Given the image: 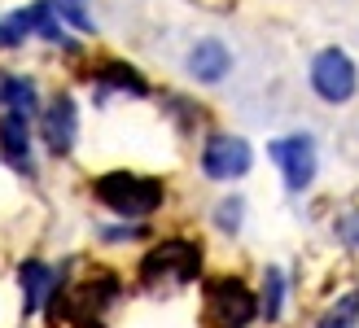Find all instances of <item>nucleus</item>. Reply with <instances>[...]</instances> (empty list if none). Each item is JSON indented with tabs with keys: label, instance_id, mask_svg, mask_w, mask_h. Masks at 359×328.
<instances>
[{
	"label": "nucleus",
	"instance_id": "obj_1",
	"mask_svg": "<svg viewBox=\"0 0 359 328\" xmlns=\"http://www.w3.org/2000/svg\"><path fill=\"white\" fill-rule=\"evenodd\" d=\"M93 197L118 219H132L140 224L145 214H154L167 202V184L154 175H136V171H105L93 179Z\"/></svg>",
	"mask_w": 359,
	"mask_h": 328
},
{
	"label": "nucleus",
	"instance_id": "obj_2",
	"mask_svg": "<svg viewBox=\"0 0 359 328\" xmlns=\"http://www.w3.org/2000/svg\"><path fill=\"white\" fill-rule=\"evenodd\" d=\"M140 285L149 294H167V289H180V285H193L197 271H202V245L189 241V236H167L158 241L145 259H140Z\"/></svg>",
	"mask_w": 359,
	"mask_h": 328
},
{
	"label": "nucleus",
	"instance_id": "obj_3",
	"mask_svg": "<svg viewBox=\"0 0 359 328\" xmlns=\"http://www.w3.org/2000/svg\"><path fill=\"white\" fill-rule=\"evenodd\" d=\"M202 306H206V328H250L259 320V294H250V285L237 276L206 280Z\"/></svg>",
	"mask_w": 359,
	"mask_h": 328
},
{
	"label": "nucleus",
	"instance_id": "obj_4",
	"mask_svg": "<svg viewBox=\"0 0 359 328\" xmlns=\"http://www.w3.org/2000/svg\"><path fill=\"white\" fill-rule=\"evenodd\" d=\"M307 83L325 105H351L359 93V66L342 48H320L307 66Z\"/></svg>",
	"mask_w": 359,
	"mask_h": 328
},
{
	"label": "nucleus",
	"instance_id": "obj_5",
	"mask_svg": "<svg viewBox=\"0 0 359 328\" xmlns=\"http://www.w3.org/2000/svg\"><path fill=\"white\" fill-rule=\"evenodd\" d=\"M267 158L276 162V171L285 179V193L290 197H302L311 184H316V167H320V158H316V140L307 132H294V136H276V140H267Z\"/></svg>",
	"mask_w": 359,
	"mask_h": 328
},
{
	"label": "nucleus",
	"instance_id": "obj_6",
	"mask_svg": "<svg viewBox=\"0 0 359 328\" xmlns=\"http://www.w3.org/2000/svg\"><path fill=\"white\" fill-rule=\"evenodd\" d=\"M250 140L245 136H232V132H210L206 144H202V175L215 179V184H232L250 171Z\"/></svg>",
	"mask_w": 359,
	"mask_h": 328
},
{
	"label": "nucleus",
	"instance_id": "obj_7",
	"mask_svg": "<svg viewBox=\"0 0 359 328\" xmlns=\"http://www.w3.org/2000/svg\"><path fill=\"white\" fill-rule=\"evenodd\" d=\"M184 70L189 79H197L202 88H219L232 79V70H237V57H232V48L224 40H215V35H206V40H193L189 53H184Z\"/></svg>",
	"mask_w": 359,
	"mask_h": 328
},
{
	"label": "nucleus",
	"instance_id": "obj_8",
	"mask_svg": "<svg viewBox=\"0 0 359 328\" xmlns=\"http://www.w3.org/2000/svg\"><path fill=\"white\" fill-rule=\"evenodd\" d=\"M40 136L48 144V153H57L66 158L70 149H75V136H79V105L70 93H57L48 105H44V114H40Z\"/></svg>",
	"mask_w": 359,
	"mask_h": 328
},
{
	"label": "nucleus",
	"instance_id": "obj_9",
	"mask_svg": "<svg viewBox=\"0 0 359 328\" xmlns=\"http://www.w3.org/2000/svg\"><path fill=\"white\" fill-rule=\"evenodd\" d=\"M18 289H22V315H40L53 302V294L66 289V276L57 267L40 263V259H27L22 267H18Z\"/></svg>",
	"mask_w": 359,
	"mask_h": 328
},
{
	"label": "nucleus",
	"instance_id": "obj_10",
	"mask_svg": "<svg viewBox=\"0 0 359 328\" xmlns=\"http://www.w3.org/2000/svg\"><path fill=\"white\" fill-rule=\"evenodd\" d=\"M0 158L13 171H35L31 167V118L22 114H0Z\"/></svg>",
	"mask_w": 359,
	"mask_h": 328
},
{
	"label": "nucleus",
	"instance_id": "obj_11",
	"mask_svg": "<svg viewBox=\"0 0 359 328\" xmlns=\"http://www.w3.org/2000/svg\"><path fill=\"white\" fill-rule=\"evenodd\" d=\"M0 114H22V118H40L44 105H40V88L27 75H5L0 70Z\"/></svg>",
	"mask_w": 359,
	"mask_h": 328
},
{
	"label": "nucleus",
	"instance_id": "obj_12",
	"mask_svg": "<svg viewBox=\"0 0 359 328\" xmlns=\"http://www.w3.org/2000/svg\"><path fill=\"white\" fill-rule=\"evenodd\" d=\"M285 294H290L285 271L280 267H263V280H259V320L263 324H276L285 315Z\"/></svg>",
	"mask_w": 359,
	"mask_h": 328
},
{
	"label": "nucleus",
	"instance_id": "obj_13",
	"mask_svg": "<svg viewBox=\"0 0 359 328\" xmlns=\"http://www.w3.org/2000/svg\"><path fill=\"white\" fill-rule=\"evenodd\" d=\"M97 88L101 93H132V97H149V83L140 79V70H132L128 62H101L97 66Z\"/></svg>",
	"mask_w": 359,
	"mask_h": 328
},
{
	"label": "nucleus",
	"instance_id": "obj_14",
	"mask_svg": "<svg viewBox=\"0 0 359 328\" xmlns=\"http://www.w3.org/2000/svg\"><path fill=\"white\" fill-rule=\"evenodd\" d=\"M27 13H31V35H40V40H48V44H66V35H62V18H57V9H53V0H35V5H27Z\"/></svg>",
	"mask_w": 359,
	"mask_h": 328
},
{
	"label": "nucleus",
	"instance_id": "obj_15",
	"mask_svg": "<svg viewBox=\"0 0 359 328\" xmlns=\"http://www.w3.org/2000/svg\"><path fill=\"white\" fill-rule=\"evenodd\" d=\"M359 324V289H346L329 302V311L316 320V328H355Z\"/></svg>",
	"mask_w": 359,
	"mask_h": 328
},
{
	"label": "nucleus",
	"instance_id": "obj_16",
	"mask_svg": "<svg viewBox=\"0 0 359 328\" xmlns=\"http://www.w3.org/2000/svg\"><path fill=\"white\" fill-rule=\"evenodd\" d=\"M210 219H215V228H219L224 236H237L241 232V224H245V197H219L215 202V210H210Z\"/></svg>",
	"mask_w": 359,
	"mask_h": 328
},
{
	"label": "nucleus",
	"instance_id": "obj_17",
	"mask_svg": "<svg viewBox=\"0 0 359 328\" xmlns=\"http://www.w3.org/2000/svg\"><path fill=\"white\" fill-rule=\"evenodd\" d=\"M27 35H31V13H27V9L0 13V48H18Z\"/></svg>",
	"mask_w": 359,
	"mask_h": 328
},
{
	"label": "nucleus",
	"instance_id": "obj_18",
	"mask_svg": "<svg viewBox=\"0 0 359 328\" xmlns=\"http://www.w3.org/2000/svg\"><path fill=\"white\" fill-rule=\"evenodd\" d=\"M53 9H57V18L66 27H75L79 35H93L97 22H93V13H88V0H53Z\"/></svg>",
	"mask_w": 359,
	"mask_h": 328
},
{
	"label": "nucleus",
	"instance_id": "obj_19",
	"mask_svg": "<svg viewBox=\"0 0 359 328\" xmlns=\"http://www.w3.org/2000/svg\"><path fill=\"white\" fill-rule=\"evenodd\" d=\"M145 236H154L145 224H132V219H123V224H110V228H101V241H145Z\"/></svg>",
	"mask_w": 359,
	"mask_h": 328
},
{
	"label": "nucleus",
	"instance_id": "obj_20",
	"mask_svg": "<svg viewBox=\"0 0 359 328\" xmlns=\"http://www.w3.org/2000/svg\"><path fill=\"white\" fill-rule=\"evenodd\" d=\"M333 232H337V241H342V245H355V250H359V210L342 214V219L333 224Z\"/></svg>",
	"mask_w": 359,
	"mask_h": 328
},
{
	"label": "nucleus",
	"instance_id": "obj_21",
	"mask_svg": "<svg viewBox=\"0 0 359 328\" xmlns=\"http://www.w3.org/2000/svg\"><path fill=\"white\" fill-rule=\"evenodd\" d=\"M167 109H171V114L180 118V127H193L197 123V105H189L184 97H175V93H167V101H163Z\"/></svg>",
	"mask_w": 359,
	"mask_h": 328
},
{
	"label": "nucleus",
	"instance_id": "obj_22",
	"mask_svg": "<svg viewBox=\"0 0 359 328\" xmlns=\"http://www.w3.org/2000/svg\"><path fill=\"white\" fill-rule=\"evenodd\" d=\"M202 5H206V9H224V5H228V0H202Z\"/></svg>",
	"mask_w": 359,
	"mask_h": 328
}]
</instances>
